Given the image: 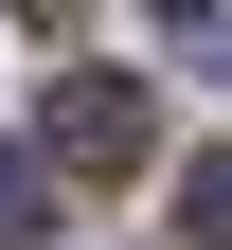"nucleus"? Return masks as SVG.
<instances>
[{
    "label": "nucleus",
    "mask_w": 232,
    "mask_h": 250,
    "mask_svg": "<svg viewBox=\"0 0 232 250\" xmlns=\"http://www.w3.org/2000/svg\"><path fill=\"white\" fill-rule=\"evenodd\" d=\"M161 18H196V0H161Z\"/></svg>",
    "instance_id": "nucleus-5"
},
{
    "label": "nucleus",
    "mask_w": 232,
    "mask_h": 250,
    "mask_svg": "<svg viewBox=\"0 0 232 250\" xmlns=\"http://www.w3.org/2000/svg\"><path fill=\"white\" fill-rule=\"evenodd\" d=\"M179 232H196V250H232V143H214V161L179 179Z\"/></svg>",
    "instance_id": "nucleus-2"
},
{
    "label": "nucleus",
    "mask_w": 232,
    "mask_h": 250,
    "mask_svg": "<svg viewBox=\"0 0 232 250\" xmlns=\"http://www.w3.org/2000/svg\"><path fill=\"white\" fill-rule=\"evenodd\" d=\"M143 72H54V107H36V161L54 179H125V161H143Z\"/></svg>",
    "instance_id": "nucleus-1"
},
{
    "label": "nucleus",
    "mask_w": 232,
    "mask_h": 250,
    "mask_svg": "<svg viewBox=\"0 0 232 250\" xmlns=\"http://www.w3.org/2000/svg\"><path fill=\"white\" fill-rule=\"evenodd\" d=\"M18 18H72V0H18Z\"/></svg>",
    "instance_id": "nucleus-4"
},
{
    "label": "nucleus",
    "mask_w": 232,
    "mask_h": 250,
    "mask_svg": "<svg viewBox=\"0 0 232 250\" xmlns=\"http://www.w3.org/2000/svg\"><path fill=\"white\" fill-rule=\"evenodd\" d=\"M0 232H36V179H18V161H0Z\"/></svg>",
    "instance_id": "nucleus-3"
},
{
    "label": "nucleus",
    "mask_w": 232,
    "mask_h": 250,
    "mask_svg": "<svg viewBox=\"0 0 232 250\" xmlns=\"http://www.w3.org/2000/svg\"><path fill=\"white\" fill-rule=\"evenodd\" d=\"M214 54H232V36H214Z\"/></svg>",
    "instance_id": "nucleus-6"
}]
</instances>
